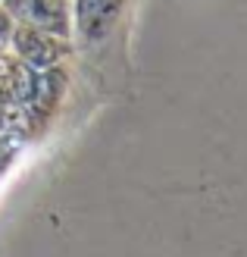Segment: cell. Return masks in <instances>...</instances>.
Returning <instances> with one entry per match:
<instances>
[{
	"mask_svg": "<svg viewBox=\"0 0 247 257\" xmlns=\"http://www.w3.org/2000/svg\"><path fill=\"white\" fill-rule=\"evenodd\" d=\"M122 0H75V29L85 41H100L119 19Z\"/></svg>",
	"mask_w": 247,
	"mask_h": 257,
	"instance_id": "cell-3",
	"label": "cell"
},
{
	"mask_svg": "<svg viewBox=\"0 0 247 257\" xmlns=\"http://www.w3.org/2000/svg\"><path fill=\"white\" fill-rule=\"evenodd\" d=\"M4 10L19 25L54 32L60 38L69 35V7L66 0H4Z\"/></svg>",
	"mask_w": 247,
	"mask_h": 257,
	"instance_id": "cell-2",
	"label": "cell"
},
{
	"mask_svg": "<svg viewBox=\"0 0 247 257\" xmlns=\"http://www.w3.org/2000/svg\"><path fill=\"white\" fill-rule=\"evenodd\" d=\"M35 69L25 66L19 57H7L0 50V104L7 100H22L29 104V97L35 91Z\"/></svg>",
	"mask_w": 247,
	"mask_h": 257,
	"instance_id": "cell-4",
	"label": "cell"
},
{
	"mask_svg": "<svg viewBox=\"0 0 247 257\" xmlns=\"http://www.w3.org/2000/svg\"><path fill=\"white\" fill-rule=\"evenodd\" d=\"M16 57L32 66L35 72H47V69H57V63L66 54V41L54 32H44V29H32V25H19L13 29V38H10Z\"/></svg>",
	"mask_w": 247,
	"mask_h": 257,
	"instance_id": "cell-1",
	"label": "cell"
},
{
	"mask_svg": "<svg viewBox=\"0 0 247 257\" xmlns=\"http://www.w3.org/2000/svg\"><path fill=\"white\" fill-rule=\"evenodd\" d=\"M0 132H4V128H0Z\"/></svg>",
	"mask_w": 247,
	"mask_h": 257,
	"instance_id": "cell-7",
	"label": "cell"
},
{
	"mask_svg": "<svg viewBox=\"0 0 247 257\" xmlns=\"http://www.w3.org/2000/svg\"><path fill=\"white\" fill-rule=\"evenodd\" d=\"M63 85H66V79H63L57 69L38 72L35 75V91L29 97V110H35V113H50V110H54V100L63 91Z\"/></svg>",
	"mask_w": 247,
	"mask_h": 257,
	"instance_id": "cell-5",
	"label": "cell"
},
{
	"mask_svg": "<svg viewBox=\"0 0 247 257\" xmlns=\"http://www.w3.org/2000/svg\"><path fill=\"white\" fill-rule=\"evenodd\" d=\"M13 29H16V25H13V16H10L7 10H0V50H4V47L10 44Z\"/></svg>",
	"mask_w": 247,
	"mask_h": 257,
	"instance_id": "cell-6",
	"label": "cell"
}]
</instances>
